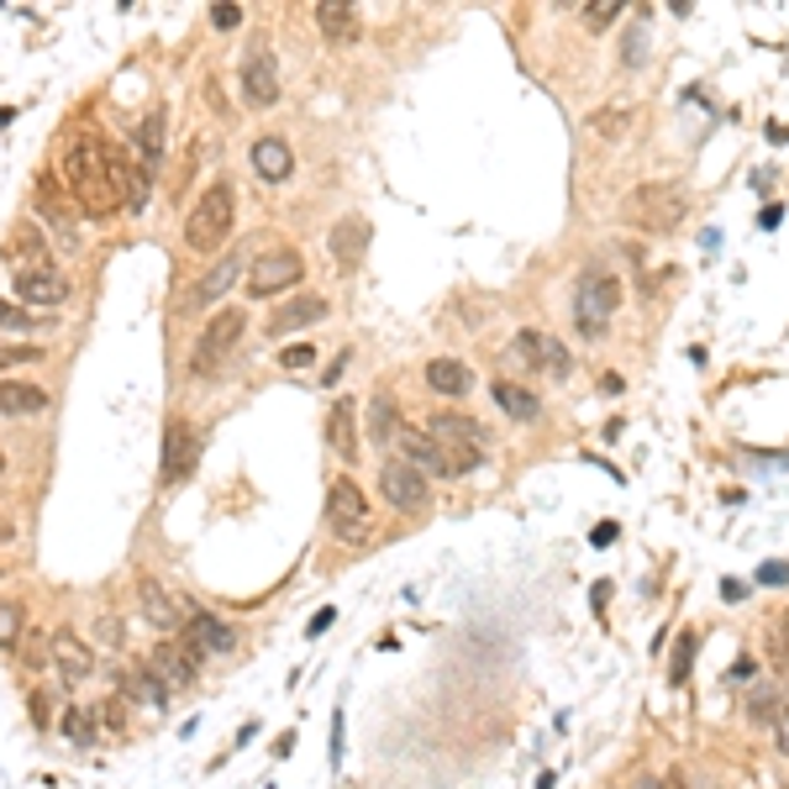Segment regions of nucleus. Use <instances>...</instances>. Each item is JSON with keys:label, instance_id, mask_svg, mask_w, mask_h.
I'll use <instances>...</instances> for the list:
<instances>
[{"label": "nucleus", "instance_id": "1", "mask_svg": "<svg viewBox=\"0 0 789 789\" xmlns=\"http://www.w3.org/2000/svg\"><path fill=\"white\" fill-rule=\"evenodd\" d=\"M63 184H69L74 206L90 216V221H111V216L122 211V201H117V190H111V174H106V143L90 137V132L63 148Z\"/></svg>", "mask_w": 789, "mask_h": 789}, {"label": "nucleus", "instance_id": "2", "mask_svg": "<svg viewBox=\"0 0 789 789\" xmlns=\"http://www.w3.org/2000/svg\"><path fill=\"white\" fill-rule=\"evenodd\" d=\"M621 311V279L606 269H584L574 290V327L579 337H606L610 316Z\"/></svg>", "mask_w": 789, "mask_h": 789}, {"label": "nucleus", "instance_id": "3", "mask_svg": "<svg viewBox=\"0 0 789 789\" xmlns=\"http://www.w3.org/2000/svg\"><path fill=\"white\" fill-rule=\"evenodd\" d=\"M227 232H232V184H211L184 216V243L211 258L216 247L227 243Z\"/></svg>", "mask_w": 789, "mask_h": 789}, {"label": "nucleus", "instance_id": "4", "mask_svg": "<svg viewBox=\"0 0 789 789\" xmlns=\"http://www.w3.org/2000/svg\"><path fill=\"white\" fill-rule=\"evenodd\" d=\"M627 216H632V227H642V232H673V227L690 216V201H684L679 184H638V190L627 195Z\"/></svg>", "mask_w": 789, "mask_h": 789}, {"label": "nucleus", "instance_id": "5", "mask_svg": "<svg viewBox=\"0 0 789 789\" xmlns=\"http://www.w3.org/2000/svg\"><path fill=\"white\" fill-rule=\"evenodd\" d=\"M327 521H332V532L342 537V543H364L368 526H374V511H368V495L348 474L342 480H332V489H327Z\"/></svg>", "mask_w": 789, "mask_h": 789}, {"label": "nucleus", "instance_id": "6", "mask_svg": "<svg viewBox=\"0 0 789 789\" xmlns=\"http://www.w3.org/2000/svg\"><path fill=\"white\" fill-rule=\"evenodd\" d=\"M305 279V258L295 247H274L264 258H253V274H247V295L253 301H274L284 290H295Z\"/></svg>", "mask_w": 789, "mask_h": 789}, {"label": "nucleus", "instance_id": "7", "mask_svg": "<svg viewBox=\"0 0 789 789\" xmlns=\"http://www.w3.org/2000/svg\"><path fill=\"white\" fill-rule=\"evenodd\" d=\"M243 327H247V316L232 305V311H216L211 321H206V332L195 337V353H190V368L195 374H206V368H216L232 348H238V337H243Z\"/></svg>", "mask_w": 789, "mask_h": 789}, {"label": "nucleus", "instance_id": "8", "mask_svg": "<svg viewBox=\"0 0 789 789\" xmlns=\"http://www.w3.org/2000/svg\"><path fill=\"white\" fill-rule=\"evenodd\" d=\"M195 463H201V432L184 416H174L169 432H163V469H158V480L163 485H184L195 474Z\"/></svg>", "mask_w": 789, "mask_h": 789}, {"label": "nucleus", "instance_id": "9", "mask_svg": "<svg viewBox=\"0 0 789 789\" xmlns=\"http://www.w3.org/2000/svg\"><path fill=\"white\" fill-rule=\"evenodd\" d=\"M243 100L253 111H269L274 100H279V69H274V53L269 43H253L243 59Z\"/></svg>", "mask_w": 789, "mask_h": 789}, {"label": "nucleus", "instance_id": "10", "mask_svg": "<svg viewBox=\"0 0 789 789\" xmlns=\"http://www.w3.org/2000/svg\"><path fill=\"white\" fill-rule=\"evenodd\" d=\"M379 495L390 500L394 511H426V500H432V489H426V480L411 469V463H385L379 469Z\"/></svg>", "mask_w": 789, "mask_h": 789}, {"label": "nucleus", "instance_id": "11", "mask_svg": "<svg viewBox=\"0 0 789 789\" xmlns=\"http://www.w3.org/2000/svg\"><path fill=\"white\" fill-rule=\"evenodd\" d=\"M106 174H111V190H117V201H122L126 211H143V201H148V190H153V174H143V163L117 148H106Z\"/></svg>", "mask_w": 789, "mask_h": 789}, {"label": "nucleus", "instance_id": "12", "mask_svg": "<svg viewBox=\"0 0 789 789\" xmlns=\"http://www.w3.org/2000/svg\"><path fill=\"white\" fill-rule=\"evenodd\" d=\"M517 359L526 368H543V374H553V379H569V348L558 342V337L547 332H517Z\"/></svg>", "mask_w": 789, "mask_h": 789}, {"label": "nucleus", "instance_id": "13", "mask_svg": "<svg viewBox=\"0 0 789 789\" xmlns=\"http://www.w3.org/2000/svg\"><path fill=\"white\" fill-rule=\"evenodd\" d=\"M163 148H169V106H153L148 117L132 132V153L143 163V174H158L163 169Z\"/></svg>", "mask_w": 789, "mask_h": 789}, {"label": "nucleus", "instance_id": "14", "mask_svg": "<svg viewBox=\"0 0 789 789\" xmlns=\"http://www.w3.org/2000/svg\"><path fill=\"white\" fill-rule=\"evenodd\" d=\"M247 163H253V174L264 184H284L290 174H295V148L284 143V137H258L253 148H247Z\"/></svg>", "mask_w": 789, "mask_h": 789}, {"label": "nucleus", "instance_id": "15", "mask_svg": "<svg viewBox=\"0 0 789 789\" xmlns=\"http://www.w3.org/2000/svg\"><path fill=\"white\" fill-rule=\"evenodd\" d=\"M184 642H190L195 658H201V653H232V647H238V632H232L221 616H211V610H195V616L184 621Z\"/></svg>", "mask_w": 789, "mask_h": 789}, {"label": "nucleus", "instance_id": "16", "mask_svg": "<svg viewBox=\"0 0 789 789\" xmlns=\"http://www.w3.org/2000/svg\"><path fill=\"white\" fill-rule=\"evenodd\" d=\"M243 258H247V253H227V258H216V269L201 274V279L190 284V295H184V311H201V305L221 301V295L232 290V279L243 274Z\"/></svg>", "mask_w": 789, "mask_h": 789}, {"label": "nucleus", "instance_id": "17", "mask_svg": "<svg viewBox=\"0 0 789 789\" xmlns=\"http://www.w3.org/2000/svg\"><path fill=\"white\" fill-rule=\"evenodd\" d=\"M153 673H158L169 690H190V684L201 679V664H195V653L180 647V642H158V647H153Z\"/></svg>", "mask_w": 789, "mask_h": 789}, {"label": "nucleus", "instance_id": "18", "mask_svg": "<svg viewBox=\"0 0 789 789\" xmlns=\"http://www.w3.org/2000/svg\"><path fill=\"white\" fill-rule=\"evenodd\" d=\"M48 658H53V668H59L69 684H85V679L95 673V653L85 647V638H74V632H53Z\"/></svg>", "mask_w": 789, "mask_h": 789}, {"label": "nucleus", "instance_id": "19", "mask_svg": "<svg viewBox=\"0 0 789 789\" xmlns=\"http://www.w3.org/2000/svg\"><path fill=\"white\" fill-rule=\"evenodd\" d=\"M5 264H11V274L53 269V258H48V243H43V232H37V227H16V232L5 238Z\"/></svg>", "mask_w": 789, "mask_h": 789}, {"label": "nucleus", "instance_id": "20", "mask_svg": "<svg viewBox=\"0 0 789 789\" xmlns=\"http://www.w3.org/2000/svg\"><path fill=\"white\" fill-rule=\"evenodd\" d=\"M137 606H143V616H148V627H158V632H174V627L184 621V616H180V595H174V590H163L158 579H143Z\"/></svg>", "mask_w": 789, "mask_h": 789}, {"label": "nucleus", "instance_id": "21", "mask_svg": "<svg viewBox=\"0 0 789 789\" xmlns=\"http://www.w3.org/2000/svg\"><path fill=\"white\" fill-rule=\"evenodd\" d=\"M37 206H43V221L53 227V238H59L63 247L80 243V227H74V206H63L59 184L53 180H37Z\"/></svg>", "mask_w": 789, "mask_h": 789}, {"label": "nucleus", "instance_id": "22", "mask_svg": "<svg viewBox=\"0 0 789 789\" xmlns=\"http://www.w3.org/2000/svg\"><path fill=\"white\" fill-rule=\"evenodd\" d=\"M16 295L27 305H63L69 301V279L59 269H27L16 274Z\"/></svg>", "mask_w": 789, "mask_h": 789}, {"label": "nucleus", "instance_id": "23", "mask_svg": "<svg viewBox=\"0 0 789 789\" xmlns=\"http://www.w3.org/2000/svg\"><path fill=\"white\" fill-rule=\"evenodd\" d=\"M327 311H332V305L321 301V295L284 301V305H279V311L269 316V337H284V332H295V327H316V321H327Z\"/></svg>", "mask_w": 789, "mask_h": 789}, {"label": "nucleus", "instance_id": "24", "mask_svg": "<svg viewBox=\"0 0 789 789\" xmlns=\"http://www.w3.org/2000/svg\"><path fill=\"white\" fill-rule=\"evenodd\" d=\"M327 247H332V258L342 264V269H353L359 258H364V247H368V221L364 216H342L332 227V238H327Z\"/></svg>", "mask_w": 789, "mask_h": 789}, {"label": "nucleus", "instance_id": "25", "mask_svg": "<svg viewBox=\"0 0 789 789\" xmlns=\"http://www.w3.org/2000/svg\"><path fill=\"white\" fill-rule=\"evenodd\" d=\"M316 27L327 32V43L348 48V43H359V11L348 0H321L316 5Z\"/></svg>", "mask_w": 789, "mask_h": 789}, {"label": "nucleus", "instance_id": "26", "mask_svg": "<svg viewBox=\"0 0 789 789\" xmlns=\"http://www.w3.org/2000/svg\"><path fill=\"white\" fill-rule=\"evenodd\" d=\"M43 411H48V390L43 385L0 379V416H43Z\"/></svg>", "mask_w": 789, "mask_h": 789}, {"label": "nucleus", "instance_id": "27", "mask_svg": "<svg viewBox=\"0 0 789 789\" xmlns=\"http://www.w3.org/2000/svg\"><path fill=\"white\" fill-rule=\"evenodd\" d=\"M394 442H400L405 463H411L422 480H426V474H442V480H448V463H442V453H437V442H432V437H422V432H405V426H400V437H394Z\"/></svg>", "mask_w": 789, "mask_h": 789}, {"label": "nucleus", "instance_id": "28", "mask_svg": "<svg viewBox=\"0 0 789 789\" xmlns=\"http://www.w3.org/2000/svg\"><path fill=\"white\" fill-rule=\"evenodd\" d=\"M122 695L137 700V705H148V711H163V705H169V684H163L153 668H126V673H122Z\"/></svg>", "mask_w": 789, "mask_h": 789}, {"label": "nucleus", "instance_id": "29", "mask_svg": "<svg viewBox=\"0 0 789 789\" xmlns=\"http://www.w3.org/2000/svg\"><path fill=\"white\" fill-rule=\"evenodd\" d=\"M426 385L437 394H469L474 390V368L463 364V359H432L426 364Z\"/></svg>", "mask_w": 789, "mask_h": 789}, {"label": "nucleus", "instance_id": "30", "mask_svg": "<svg viewBox=\"0 0 789 789\" xmlns=\"http://www.w3.org/2000/svg\"><path fill=\"white\" fill-rule=\"evenodd\" d=\"M495 405H500L511 422H537V416H543V400L526 390V385H511V379H495Z\"/></svg>", "mask_w": 789, "mask_h": 789}, {"label": "nucleus", "instance_id": "31", "mask_svg": "<svg viewBox=\"0 0 789 789\" xmlns=\"http://www.w3.org/2000/svg\"><path fill=\"white\" fill-rule=\"evenodd\" d=\"M432 442H458V448H485V426L469 416H432Z\"/></svg>", "mask_w": 789, "mask_h": 789}, {"label": "nucleus", "instance_id": "32", "mask_svg": "<svg viewBox=\"0 0 789 789\" xmlns=\"http://www.w3.org/2000/svg\"><path fill=\"white\" fill-rule=\"evenodd\" d=\"M368 437H374V442H394V437H400V416H394L390 394H374V405H368Z\"/></svg>", "mask_w": 789, "mask_h": 789}, {"label": "nucleus", "instance_id": "33", "mask_svg": "<svg viewBox=\"0 0 789 789\" xmlns=\"http://www.w3.org/2000/svg\"><path fill=\"white\" fill-rule=\"evenodd\" d=\"M327 442H332L337 453L353 463V400H337L332 422H327Z\"/></svg>", "mask_w": 789, "mask_h": 789}, {"label": "nucleus", "instance_id": "34", "mask_svg": "<svg viewBox=\"0 0 789 789\" xmlns=\"http://www.w3.org/2000/svg\"><path fill=\"white\" fill-rule=\"evenodd\" d=\"M16 642H22V606L0 600V647H16Z\"/></svg>", "mask_w": 789, "mask_h": 789}, {"label": "nucleus", "instance_id": "35", "mask_svg": "<svg viewBox=\"0 0 789 789\" xmlns=\"http://www.w3.org/2000/svg\"><path fill=\"white\" fill-rule=\"evenodd\" d=\"M43 348L37 342H0V368H22V364H37Z\"/></svg>", "mask_w": 789, "mask_h": 789}, {"label": "nucleus", "instance_id": "36", "mask_svg": "<svg viewBox=\"0 0 789 789\" xmlns=\"http://www.w3.org/2000/svg\"><path fill=\"white\" fill-rule=\"evenodd\" d=\"M748 711H753V721L774 727V716H779V705H774V684H758V690H753V700H748Z\"/></svg>", "mask_w": 789, "mask_h": 789}, {"label": "nucleus", "instance_id": "37", "mask_svg": "<svg viewBox=\"0 0 789 789\" xmlns=\"http://www.w3.org/2000/svg\"><path fill=\"white\" fill-rule=\"evenodd\" d=\"M616 16H621V0H595V5H584V27H590V32L610 27Z\"/></svg>", "mask_w": 789, "mask_h": 789}, {"label": "nucleus", "instance_id": "38", "mask_svg": "<svg viewBox=\"0 0 789 789\" xmlns=\"http://www.w3.org/2000/svg\"><path fill=\"white\" fill-rule=\"evenodd\" d=\"M0 327H16V332H32V327H37V316H32V311H22V305L0 301Z\"/></svg>", "mask_w": 789, "mask_h": 789}, {"label": "nucleus", "instance_id": "39", "mask_svg": "<svg viewBox=\"0 0 789 789\" xmlns=\"http://www.w3.org/2000/svg\"><path fill=\"white\" fill-rule=\"evenodd\" d=\"M647 59V32H627V53H621V63H627V69H638V63Z\"/></svg>", "mask_w": 789, "mask_h": 789}, {"label": "nucleus", "instance_id": "40", "mask_svg": "<svg viewBox=\"0 0 789 789\" xmlns=\"http://www.w3.org/2000/svg\"><path fill=\"white\" fill-rule=\"evenodd\" d=\"M311 359H316V348H311V342H295V348H284V353H279V364H284V368H311Z\"/></svg>", "mask_w": 789, "mask_h": 789}, {"label": "nucleus", "instance_id": "41", "mask_svg": "<svg viewBox=\"0 0 789 789\" xmlns=\"http://www.w3.org/2000/svg\"><path fill=\"white\" fill-rule=\"evenodd\" d=\"M63 721H69V727H63V731H69L74 742H90V731H95V727H90V716H85V711H69Z\"/></svg>", "mask_w": 789, "mask_h": 789}, {"label": "nucleus", "instance_id": "42", "mask_svg": "<svg viewBox=\"0 0 789 789\" xmlns=\"http://www.w3.org/2000/svg\"><path fill=\"white\" fill-rule=\"evenodd\" d=\"M211 22H216V27H221V32H232V27H238V22H243V11H238V5L227 0V5H216V11H211Z\"/></svg>", "mask_w": 789, "mask_h": 789}, {"label": "nucleus", "instance_id": "43", "mask_svg": "<svg viewBox=\"0 0 789 789\" xmlns=\"http://www.w3.org/2000/svg\"><path fill=\"white\" fill-rule=\"evenodd\" d=\"M690 658H695V638H684V642H679V664H673V684H679V679L690 673Z\"/></svg>", "mask_w": 789, "mask_h": 789}, {"label": "nucleus", "instance_id": "44", "mask_svg": "<svg viewBox=\"0 0 789 789\" xmlns=\"http://www.w3.org/2000/svg\"><path fill=\"white\" fill-rule=\"evenodd\" d=\"M758 584H789V563H763Z\"/></svg>", "mask_w": 789, "mask_h": 789}, {"label": "nucleus", "instance_id": "45", "mask_svg": "<svg viewBox=\"0 0 789 789\" xmlns=\"http://www.w3.org/2000/svg\"><path fill=\"white\" fill-rule=\"evenodd\" d=\"M332 621H337V610L327 606V610H316V616H311V627H305V632H311V638H321V632H327Z\"/></svg>", "mask_w": 789, "mask_h": 789}, {"label": "nucleus", "instance_id": "46", "mask_svg": "<svg viewBox=\"0 0 789 789\" xmlns=\"http://www.w3.org/2000/svg\"><path fill=\"white\" fill-rule=\"evenodd\" d=\"M774 731H779V748L789 753V711H779V716H774Z\"/></svg>", "mask_w": 789, "mask_h": 789}, {"label": "nucleus", "instance_id": "47", "mask_svg": "<svg viewBox=\"0 0 789 789\" xmlns=\"http://www.w3.org/2000/svg\"><path fill=\"white\" fill-rule=\"evenodd\" d=\"M100 716H106V727H117V731L126 727V721H122V705H117V700H111V705H106V711H100Z\"/></svg>", "mask_w": 789, "mask_h": 789}, {"label": "nucleus", "instance_id": "48", "mask_svg": "<svg viewBox=\"0 0 789 789\" xmlns=\"http://www.w3.org/2000/svg\"><path fill=\"white\" fill-rule=\"evenodd\" d=\"M632 789H664V779H653V774H642V779H638V785H632Z\"/></svg>", "mask_w": 789, "mask_h": 789}, {"label": "nucleus", "instance_id": "49", "mask_svg": "<svg viewBox=\"0 0 789 789\" xmlns=\"http://www.w3.org/2000/svg\"><path fill=\"white\" fill-rule=\"evenodd\" d=\"M0 469H5V458H0Z\"/></svg>", "mask_w": 789, "mask_h": 789}]
</instances>
